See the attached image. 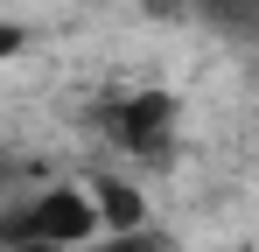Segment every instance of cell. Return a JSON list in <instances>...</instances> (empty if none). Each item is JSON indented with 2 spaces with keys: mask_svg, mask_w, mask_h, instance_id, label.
<instances>
[{
  "mask_svg": "<svg viewBox=\"0 0 259 252\" xmlns=\"http://www.w3.org/2000/svg\"><path fill=\"white\" fill-rule=\"evenodd\" d=\"M91 196H98V217H105V231H154L147 224V196L133 189V182H91Z\"/></svg>",
  "mask_w": 259,
  "mask_h": 252,
  "instance_id": "obj_3",
  "label": "cell"
},
{
  "mask_svg": "<svg viewBox=\"0 0 259 252\" xmlns=\"http://www.w3.org/2000/svg\"><path fill=\"white\" fill-rule=\"evenodd\" d=\"M0 238H7V252H84L105 238V217H98L91 189L49 182V189H28L0 217Z\"/></svg>",
  "mask_w": 259,
  "mask_h": 252,
  "instance_id": "obj_1",
  "label": "cell"
},
{
  "mask_svg": "<svg viewBox=\"0 0 259 252\" xmlns=\"http://www.w3.org/2000/svg\"><path fill=\"white\" fill-rule=\"evenodd\" d=\"M203 14H217V21H231V28H252L259 21V0H196Z\"/></svg>",
  "mask_w": 259,
  "mask_h": 252,
  "instance_id": "obj_5",
  "label": "cell"
},
{
  "mask_svg": "<svg viewBox=\"0 0 259 252\" xmlns=\"http://www.w3.org/2000/svg\"><path fill=\"white\" fill-rule=\"evenodd\" d=\"M105 126H112V140H119V147H133V154H168L175 98H168V91H126V98L105 112Z\"/></svg>",
  "mask_w": 259,
  "mask_h": 252,
  "instance_id": "obj_2",
  "label": "cell"
},
{
  "mask_svg": "<svg viewBox=\"0 0 259 252\" xmlns=\"http://www.w3.org/2000/svg\"><path fill=\"white\" fill-rule=\"evenodd\" d=\"M84 252H168V238H161V231H105V238L84 245Z\"/></svg>",
  "mask_w": 259,
  "mask_h": 252,
  "instance_id": "obj_4",
  "label": "cell"
}]
</instances>
